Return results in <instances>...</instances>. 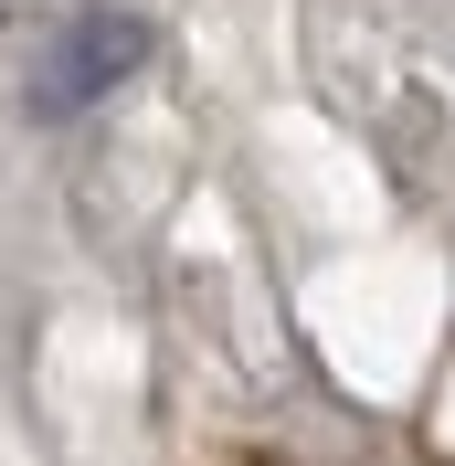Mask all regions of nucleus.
Here are the masks:
<instances>
[{
    "label": "nucleus",
    "instance_id": "f257e3e1",
    "mask_svg": "<svg viewBox=\"0 0 455 466\" xmlns=\"http://www.w3.org/2000/svg\"><path fill=\"white\" fill-rule=\"evenodd\" d=\"M148 64V22L138 11H116V0H86V11H64L43 32V54H32V116H86L106 86H127Z\"/></svg>",
    "mask_w": 455,
    "mask_h": 466
}]
</instances>
